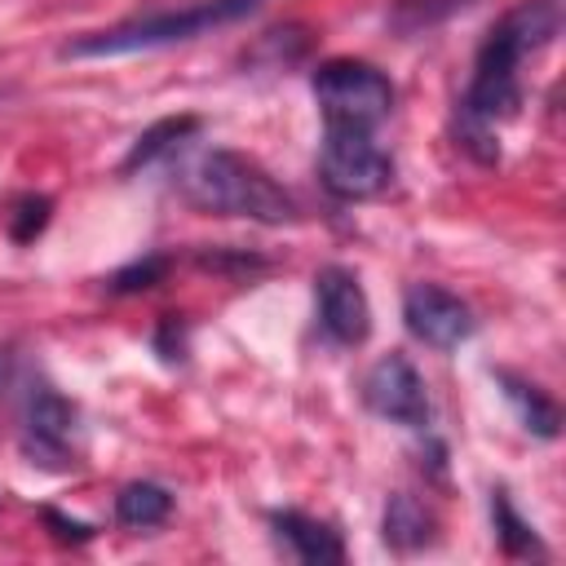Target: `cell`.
I'll return each mask as SVG.
<instances>
[{"mask_svg": "<svg viewBox=\"0 0 566 566\" xmlns=\"http://www.w3.org/2000/svg\"><path fill=\"white\" fill-rule=\"evenodd\" d=\"M265 0H195L186 9H159V13H142L128 18L119 27L106 31H88L80 40H71L62 49V57H124V53H150V49H168V44H186L195 35H208L226 22L248 18L252 9H261Z\"/></svg>", "mask_w": 566, "mask_h": 566, "instance_id": "3957f363", "label": "cell"}, {"mask_svg": "<svg viewBox=\"0 0 566 566\" xmlns=\"http://www.w3.org/2000/svg\"><path fill=\"white\" fill-rule=\"evenodd\" d=\"M159 274H164V261H159V256H150V261L133 265V270H119V274H115V292H137V287H150Z\"/></svg>", "mask_w": 566, "mask_h": 566, "instance_id": "ac0fdd59", "label": "cell"}, {"mask_svg": "<svg viewBox=\"0 0 566 566\" xmlns=\"http://www.w3.org/2000/svg\"><path fill=\"white\" fill-rule=\"evenodd\" d=\"M314 301H318V327L336 345H363L367 340V332H371V305H367L363 283L349 270H340V265L318 270Z\"/></svg>", "mask_w": 566, "mask_h": 566, "instance_id": "ba28073f", "label": "cell"}, {"mask_svg": "<svg viewBox=\"0 0 566 566\" xmlns=\"http://www.w3.org/2000/svg\"><path fill=\"white\" fill-rule=\"evenodd\" d=\"M473 0H394L389 9V27L398 35H420V31H433L442 27L447 18H455L460 9H469Z\"/></svg>", "mask_w": 566, "mask_h": 566, "instance_id": "4fadbf2b", "label": "cell"}, {"mask_svg": "<svg viewBox=\"0 0 566 566\" xmlns=\"http://www.w3.org/2000/svg\"><path fill=\"white\" fill-rule=\"evenodd\" d=\"M195 128H199V119H195V115H168V119L150 124V128L133 142V150H128V159H124V172H133V168H142V164H150V159H159V155L177 150Z\"/></svg>", "mask_w": 566, "mask_h": 566, "instance_id": "7c38bea8", "label": "cell"}, {"mask_svg": "<svg viewBox=\"0 0 566 566\" xmlns=\"http://www.w3.org/2000/svg\"><path fill=\"white\" fill-rule=\"evenodd\" d=\"M44 522L57 526L62 539H88V526H84V522H66V517H57V513H44Z\"/></svg>", "mask_w": 566, "mask_h": 566, "instance_id": "d6986e66", "label": "cell"}, {"mask_svg": "<svg viewBox=\"0 0 566 566\" xmlns=\"http://www.w3.org/2000/svg\"><path fill=\"white\" fill-rule=\"evenodd\" d=\"M168 513H172V495H168L159 482H128V486L115 495V517H119V526L150 531V526L168 522Z\"/></svg>", "mask_w": 566, "mask_h": 566, "instance_id": "8fae6325", "label": "cell"}, {"mask_svg": "<svg viewBox=\"0 0 566 566\" xmlns=\"http://www.w3.org/2000/svg\"><path fill=\"white\" fill-rule=\"evenodd\" d=\"M323 119L327 124H354V128H376L394 111V84L385 71L358 57H332L314 71L310 80Z\"/></svg>", "mask_w": 566, "mask_h": 566, "instance_id": "277c9868", "label": "cell"}, {"mask_svg": "<svg viewBox=\"0 0 566 566\" xmlns=\"http://www.w3.org/2000/svg\"><path fill=\"white\" fill-rule=\"evenodd\" d=\"M385 539H389L394 548H416V544L429 539V513H424L407 491L389 495V509H385Z\"/></svg>", "mask_w": 566, "mask_h": 566, "instance_id": "5bb4252c", "label": "cell"}, {"mask_svg": "<svg viewBox=\"0 0 566 566\" xmlns=\"http://www.w3.org/2000/svg\"><path fill=\"white\" fill-rule=\"evenodd\" d=\"M318 172H323V186L332 195H340V199H367V195H380L394 181V159L376 146L371 128L327 124Z\"/></svg>", "mask_w": 566, "mask_h": 566, "instance_id": "5b68a950", "label": "cell"}, {"mask_svg": "<svg viewBox=\"0 0 566 566\" xmlns=\"http://www.w3.org/2000/svg\"><path fill=\"white\" fill-rule=\"evenodd\" d=\"M500 380L509 385V398L522 407L526 429H535L539 438H553V433H557V407H553L535 385H526V380H513V376H500Z\"/></svg>", "mask_w": 566, "mask_h": 566, "instance_id": "2e32d148", "label": "cell"}, {"mask_svg": "<svg viewBox=\"0 0 566 566\" xmlns=\"http://www.w3.org/2000/svg\"><path fill=\"white\" fill-rule=\"evenodd\" d=\"M363 398L380 420H394L402 429H424L429 424V394L420 371L411 367V358L402 354H385L367 380H363Z\"/></svg>", "mask_w": 566, "mask_h": 566, "instance_id": "8992f818", "label": "cell"}, {"mask_svg": "<svg viewBox=\"0 0 566 566\" xmlns=\"http://www.w3.org/2000/svg\"><path fill=\"white\" fill-rule=\"evenodd\" d=\"M75 429V407L57 394V389H35L27 402V438L44 451V455H62Z\"/></svg>", "mask_w": 566, "mask_h": 566, "instance_id": "30bf717a", "label": "cell"}, {"mask_svg": "<svg viewBox=\"0 0 566 566\" xmlns=\"http://www.w3.org/2000/svg\"><path fill=\"white\" fill-rule=\"evenodd\" d=\"M49 199L44 195H22L18 203H13V212H9V234L18 239V243H31L44 226H49Z\"/></svg>", "mask_w": 566, "mask_h": 566, "instance_id": "e0dca14e", "label": "cell"}, {"mask_svg": "<svg viewBox=\"0 0 566 566\" xmlns=\"http://www.w3.org/2000/svg\"><path fill=\"white\" fill-rule=\"evenodd\" d=\"M495 531H500V544L509 557H544V544L535 539V531L513 513L509 495L495 491Z\"/></svg>", "mask_w": 566, "mask_h": 566, "instance_id": "9a60e30c", "label": "cell"}, {"mask_svg": "<svg viewBox=\"0 0 566 566\" xmlns=\"http://www.w3.org/2000/svg\"><path fill=\"white\" fill-rule=\"evenodd\" d=\"M557 27H562V0H522L482 40L473 80H469V93L460 106L464 111V146L478 159H495V146H491L495 124L517 115V102H522L517 66L531 53H539L557 35Z\"/></svg>", "mask_w": 566, "mask_h": 566, "instance_id": "6da1fadb", "label": "cell"}, {"mask_svg": "<svg viewBox=\"0 0 566 566\" xmlns=\"http://www.w3.org/2000/svg\"><path fill=\"white\" fill-rule=\"evenodd\" d=\"M270 522H274L279 539L292 548V557H301L305 566H336V562H345V544H340V535L327 522H318L310 513H296V509L274 513Z\"/></svg>", "mask_w": 566, "mask_h": 566, "instance_id": "9c48e42d", "label": "cell"}, {"mask_svg": "<svg viewBox=\"0 0 566 566\" xmlns=\"http://www.w3.org/2000/svg\"><path fill=\"white\" fill-rule=\"evenodd\" d=\"M181 190L195 208L217 212V217H248L261 226H287L296 221V203L292 195L248 155L239 150H208L199 155L186 177Z\"/></svg>", "mask_w": 566, "mask_h": 566, "instance_id": "7a4b0ae2", "label": "cell"}, {"mask_svg": "<svg viewBox=\"0 0 566 566\" xmlns=\"http://www.w3.org/2000/svg\"><path fill=\"white\" fill-rule=\"evenodd\" d=\"M402 318H407V332L416 340L433 345V349H455L478 327L473 310L455 292H447L438 283H411L402 292Z\"/></svg>", "mask_w": 566, "mask_h": 566, "instance_id": "52a82bcc", "label": "cell"}]
</instances>
